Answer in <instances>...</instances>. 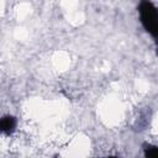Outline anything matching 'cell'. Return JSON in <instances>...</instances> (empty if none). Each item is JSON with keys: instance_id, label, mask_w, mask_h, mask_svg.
Masks as SVG:
<instances>
[{"instance_id": "6da1fadb", "label": "cell", "mask_w": 158, "mask_h": 158, "mask_svg": "<svg viewBox=\"0 0 158 158\" xmlns=\"http://www.w3.org/2000/svg\"><path fill=\"white\" fill-rule=\"evenodd\" d=\"M138 12L144 30L158 40V9L149 1H142L138 6Z\"/></svg>"}, {"instance_id": "7a4b0ae2", "label": "cell", "mask_w": 158, "mask_h": 158, "mask_svg": "<svg viewBox=\"0 0 158 158\" xmlns=\"http://www.w3.org/2000/svg\"><path fill=\"white\" fill-rule=\"evenodd\" d=\"M15 126H16L15 117H12V116H4L1 118L0 127H1V131L4 133H11L15 130Z\"/></svg>"}, {"instance_id": "3957f363", "label": "cell", "mask_w": 158, "mask_h": 158, "mask_svg": "<svg viewBox=\"0 0 158 158\" xmlns=\"http://www.w3.org/2000/svg\"><path fill=\"white\" fill-rule=\"evenodd\" d=\"M144 157L146 158H158V147L156 146H146L144 147Z\"/></svg>"}, {"instance_id": "277c9868", "label": "cell", "mask_w": 158, "mask_h": 158, "mask_svg": "<svg viewBox=\"0 0 158 158\" xmlns=\"http://www.w3.org/2000/svg\"><path fill=\"white\" fill-rule=\"evenodd\" d=\"M107 158H116V157H107Z\"/></svg>"}]
</instances>
